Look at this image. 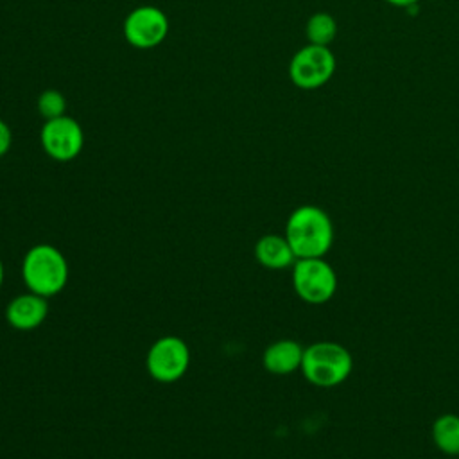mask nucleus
<instances>
[{
    "instance_id": "f257e3e1",
    "label": "nucleus",
    "mask_w": 459,
    "mask_h": 459,
    "mask_svg": "<svg viewBox=\"0 0 459 459\" xmlns=\"http://www.w3.org/2000/svg\"><path fill=\"white\" fill-rule=\"evenodd\" d=\"M283 235L296 258L325 256L333 244V222L323 208L303 204L289 215Z\"/></svg>"
},
{
    "instance_id": "f03ea898",
    "label": "nucleus",
    "mask_w": 459,
    "mask_h": 459,
    "mask_svg": "<svg viewBox=\"0 0 459 459\" xmlns=\"http://www.w3.org/2000/svg\"><path fill=\"white\" fill-rule=\"evenodd\" d=\"M22 276L30 292L52 298L59 294L68 281V262L57 247L36 244L23 256Z\"/></svg>"
},
{
    "instance_id": "7ed1b4c3",
    "label": "nucleus",
    "mask_w": 459,
    "mask_h": 459,
    "mask_svg": "<svg viewBox=\"0 0 459 459\" xmlns=\"http://www.w3.org/2000/svg\"><path fill=\"white\" fill-rule=\"evenodd\" d=\"M351 369L353 357L339 342L317 341L303 351L301 373L312 385L335 387L350 377Z\"/></svg>"
},
{
    "instance_id": "20e7f679",
    "label": "nucleus",
    "mask_w": 459,
    "mask_h": 459,
    "mask_svg": "<svg viewBox=\"0 0 459 459\" xmlns=\"http://www.w3.org/2000/svg\"><path fill=\"white\" fill-rule=\"evenodd\" d=\"M292 287L303 301L321 305L333 298L337 290V274L325 256L298 258L292 265Z\"/></svg>"
},
{
    "instance_id": "39448f33",
    "label": "nucleus",
    "mask_w": 459,
    "mask_h": 459,
    "mask_svg": "<svg viewBox=\"0 0 459 459\" xmlns=\"http://www.w3.org/2000/svg\"><path fill=\"white\" fill-rule=\"evenodd\" d=\"M190 366V348L176 335H165L156 339L145 357V368L149 375L163 384L179 380Z\"/></svg>"
},
{
    "instance_id": "423d86ee",
    "label": "nucleus",
    "mask_w": 459,
    "mask_h": 459,
    "mask_svg": "<svg viewBox=\"0 0 459 459\" xmlns=\"http://www.w3.org/2000/svg\"><path fill=\"white\" fill-rule=\"evenodd\" d=\"M335 72V56L328 47L305 45L289 63V79L301 90L323 86Z\"/></svg>"
},
{
    "instance_id": "0eeeda50",
    "label": "nucleus",
    "mask_w": 459,
    "mask_h": 459,
    "mask_svg": "<svg viewBox=\"0 0 459 459\" xmlns=\"http://www.w3.org/2000/svg\"><path fill=\"white\" fill-rule=\"evenodd\" d=\"M169 18L156 5H138L127 13L122 23L126 41L138 48L149 50L161 45L169 34Z\"/></svg>"
},
{
    "instance_id": "6e6552de",
    "label": "nucleus",
    "mask_w": 459,
    "mask_h": 459,
    "mask_svg": "<svg viewBox=\"0 0 459 459\" xmlns=\"http://www.w3.org/2000/svg\"><path fill=\"white\" fill-rule=\"evenodd\" d=\"M39 142L48 158L56 161H72L84 147V131L75 118L63 115L45 120L39 131Z\"/></svg>"
},
{
    "instance_id": "1a4fd4ad",
    "label": "nucleus",
    "mask_w": 459,
    "mask_h": 459,
    "mask_svg": "<svg viewBox=\"0 0 459 459\" xmlns=\"http://www.w3.org/2000/svg\"><path fill=\"white\" fill-rule=\"evenodd\" d=\"M48 316V303L47 298L34 294V292H25L14 296L9 305L5 307V319L7 323L22 332H29L38 328Z\"/></svg>"
},
{
    "instance_id": "9d476101",
    "label": "nucleus",
    "mask_w": 459,
    "mask_h": 459,
    "mask_svg": "<svg viewBox=\"0 0 459 459\" xmlns=\"http://www.w3.org/2000/svg\"><path fill=\"white\" fill-rule=\"evenodd\" d=\"M305 348L294 339H280L271 342L264 355L262 364L273 375H290L301 369Z\"/></svg>"
},
{
    "instance_id": "9b49d317",
    "label": "nucleus",
    "mask_w": 459,
    "mask_h": 459,
    "mask_svg": "<svg viewBox=\"0 0 459 459\" xmlns=\"http://www.w3.org/2000/svg\"><path fill=\"white\" fill-rule=\"evenodd\" d=\"M255 258L262 267L273 271L292 267L294 262L298 260L287 237L278 233H267L256 240Z\"/></svg>"
},
{
    "instance_id": "f8f14e48",
    "label": "nucleus",
    "mask_w": 459,
    "mask_h": 459,
    "mask_svg": "<svg viewBox=\"0 0 459 459\" xmlns=\"http://www.w3.org/2000/svg\"><path fill=\"white\" fill-rule=\"evenodd\" d=\"M432 441L446 455H459V416L441 414L432 423Z\"/></svg>"
},
{
    "instance_id": "ddd939ff",
    "label": "nucleus",
    "mask_w": 459,
    "mask_h": 459,
    "mask_svg": "<svg viewBox=\"0 0 459 459\" xmlns=\"http://www.w3.org/2000/svg\"><path fill=\"white\" fill-rule=\"evenodd\" d=\"M305 34L308 43L328 47L337 34L335 18L328 13H314L307 22Z\"/></svg>"
},
{
    "instance_id": "4468645a",
    "label": "nucleus",
    "mask_w": 459,
    "mask_h": 459,
    "mask_svg": "<svg viewBox=\"0 0 459 459\" xmlns=\"http://www.w3.org/2000/svg\"><path fill=\"white\" fill-rule=\"evenodd\" d=\"M36 108L43 120H52L66 115V99L59 90L47 88L39 93L36 100Z\"/></svg>"
},
{
    "instance_id": "2eb2a0df",
    "label": "nucleus",
    "mask_w": 459,
    "mask_h": 459,
    "mask_svg": "<svg viewBox=\"0 0 459 459\" xmlns=\"http://www.w3.org/2000/svg\"><path fill=\"white\" fill-rule=\"evenodd\" d=\"M11 145H13V133H11V127L7 126V122H4V120L0 118V158L9 152Z\"/></svg>"
},
{
    "instance_id": "dca6fc26",
    "label": "nucleus",
    "mask_w": 459,
    "mask_h": 459,
    "mask_svg": "<svg viewBox=\"0 0 459 459\" xmlns=\"http://www.w3.org/2000/svg\"><path fill=\"white\" fill-rule=\"evenodd\" d=\"M387 4H391V5H394V7H403V9H407V7H412L418 0H385Z\"/></svg>"
},
{
    "instance_id": "f3484780",
    "label": "nucleus",
    "mask_w": 459,
    "mask_h": 459,
    "mask_svg": "<svg viewBox=\"0 0 459 459\" xmlns=\"http://www.w3.org/2000/svg\"><path fill=\"white\" fill-rule=\"evenodd\" d=\"M2 281H4V264L0 260V287H2Z\"/></svg>"
},
{
    "instance_id": "a211bd4d",
    "label": "nucleus",
    "mask_w": 459,
    "mask_h": 459,
    "mask_svg": "<svg viewBox=\"0 0 459 459\" xmlns=\"http://www.w3.org/2000/svg\"><path fill=\"white\" fill-rule=\"evenodd\" d=\"M452 459H459V455H454V457H452Z\"/></svg>"
}]
</instances>
